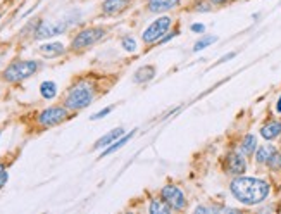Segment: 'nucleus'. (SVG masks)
<instances>
[{
    "instance_id": "nucleus-1",
    "label": "nucleus",
    "mask_w": 281,
    "mask_h": 214,
    "mask_svg": "<svg viewBox=\"0 0 281 214\" xmlns=\"http://www.w3.org/2000/svg\"><path fill=\"white\" fill-rule=\"evenodd\" d=\"M231 194L235 199L245 206H256L269 195V185L264 180L250 178V176H240L231 181Z\"/></svg>"
},
{
    "instance_id": "nucleus-2",
    "label": "nucleus",
    "mask_w": 281,
    "mask_h": 214,
    "mask_svg": "<svg viewBox=\"0 0 281 214\" xmlns=\"http://www.w3.org/2000/svg\"><path fill=\"white\" fill-rule=\"evenodd\" d=\"M40 69V64L36 61H16L9 64L4 71V80L9 83H17L30 76H33Z\"/></svg>"
},
{
    "instance_id": "nucleus-3",
    "label": "nucleus",
    "mask_w": 281,
    "mask_h": 214,
    "mask_svg": "<svg viewBox=\"0 0 281 214\" xmlns=\"http://www.w3.org/2000/svg\"><path fill=\"white\" fill-rule=\"evenodd\" d=\"M93 100V90L92 86L85 85V83H80L76 85L74 88L69 90L66 97V107L71 109V111H81V109L88 107Z\"/></svg>"
},
{
    "instance_id": "nucleus-4",
    "label": "nucleus",
    "mask_w": 281,
    "mask_h": 214,
    "mask_svg": "<svg viewBox=\"0 0 281 214\" xmlns=\"http://www.w3.org/2000/svg\"><path fill=\"white\" fill-rule=\"evenodd\" d=\"M169 26H171V17H167V16L157 17L152 25H148L147 28L143 30L142 40L145 43H156L162 38V35H166V31L169 30Z\"/></svg>"
},
{
    "instance_id": "nucleus-5",
    "label": "nucleus",
    "mask_w": 281,
    "mask_h": 214,
    "mask_svg": "<svg viewBox=\"0 0 281 214\" xmlns=\"http://www.w3.org/2000/svg\"><path fill=\"white\" fill-rule=\"evenodd\" d=\"M104 36H106V30L104 28H87V30L80 31V33L72 38L71 49L80 50V49L92 47V45L97 43L98 40H102Z\"/></svg>"
},
{
    "instance_id": "nucleus-6",
    "label": "nucleus",
    "mask_w": 281,
    "mask_h": 214,
    "mask_svg": "<svg viewBox=\"0 0 281 214\" xmlns=\"http://www.w3.org/2000/svg\"><path fill=\"white\" fill-rule=\"evenodd\" d=\"M67 117V107H61V106H54V107H48L45 109V111L40 112L38 116V123L45 128H48V126H56L59 125L61 121H64Z\"/></svg>"
},
{
    "instance_id": "nucleus-7",
    "label": "nucleus",
    "mask_w": 281,
    "mask_h": 214,
    "mask_svg": "<svg viewBox=\"0 0 281 214\" xmlns=\"http://www.w3.org/2000/svg\"><path fill=\"white\" fill-rule=\"evenodd\" d=\"M161 194L162 199L173 209H176V211H181V209H185V206H187V199H185L183 192L176 185H166Z\"/></svg>"
},
{
    "instance_id": "nucleus-8",
    "label": "nucleus",
    "mask_w": 281,
    "mask_h": 214,
    "mask_svg": "<svg viewBox=\"0 0 281 214\" xmlns=\"http://www.w3.org/2000/svg\"><path fill=\"white\" fill-rule=\"evenodd\" d=\"M66 28H67V22L64 21H54V22L43 21L40 22L38 30H36L35 33V38L43 40V38H50V36H57L61 35L62 31H66Z\"/></svg>"
},
{
    "instance_id": "nucleus-9",
    "label": "nucleus",
    "mask_w": 281,
    "mask_h": 214,
    "mask_svg": "<svg viewBox=\"0 0 281 214\" xmlns=\"http://www.w3.org/2000/svg\"><path fill=\"white\" fill-rule=\"evenodd\" d=\"M247 170V162L242 154H229L228 157V171L231 175H243Z\"/></svg>"
},
{
    "instance_id": "nucleus-10",
    "label": "nucleus",
    "mask_w": 281,
    "mask_h": 214,
    "mask_svg": "<svg viewBox=\"0 0 281 214\" xmlns=\"http://www.w3.org/2000/svg\"><path fill=\"white\" fill-rule=\"evenodd\" d=\"M181 0H148V11L150 12H166L178 7Z\"/></svg>"
},
{
    "instance_id": "nucleus-11",
    "label": "nucleus",
    "mask_w": 281,
    "mask_h": 214,
    "mask_svg": "<svg viewBox=\"0 0 281 214\" xmlns=\"http://www.w3.org/2000/svg\"><path fill=\"white\" fill-rule=\"evenodd\" d=\"M64 45L59 43V42H52V43H43L42 47L38 49V52L42 54L43 57L47 59H54V57H59L64 54Z\"/></svg>"
},
{
    "instance_id": "nucleus-12",
    "label": "nucleus",
    "mask_w": 281,
    "mask_h": 214,
    "mask_svg": "<svg viewBox=\"0 0 281 214\" xmlns=\"http://www.w3.org/2000/svg\"><path fill=\"white\" fill-rule=\"evenodd\" d=\"M124 135V130L123 128H116V130H112V131H109L107 135H104L102 138H98L97 140V144L93 145V149H106L107 145H111V144H114L119 136H123Z\"/></svg>"
},
{
    "instance_id": "nucleus-13",
    "label": "nucleus",
    "mask_w": 281,
    "mask_h": 214,
    "mask_svg": "<svg viewBox=\"0 0 281 214\" xmlns=\"http://www.w3.org/2000/svg\"><path fill=\"white\" fill-rule=\"evenodd\" d=\"M261 135H262V138H266V140H274L276 136L281 135V123L279 121L267 123V125H264L261 128Z\"/></svg>"
},
{
    "instance_id": "nucleus-14",
    "label": "nucleus",
    "mask_w": 281,
    "mask_h": 214,
    "mask_svg": "<svg viewBox=\"0 0 281 214\" xmlns=\"http://www.w3.org/2000/svg\"><path fill=\"white\" fill-rule=\"evenodd\" d=\"M156 76V67L154 66H143L133 75V81L135 83H147V81L154 80Z\"/></svg>"
},
{
    "instance_id": "nucleus-15",
    "label": "nucleus",
    "mask_w": 281,
    "mask_h": 214,
    "mask_svg": "<svg viewBox=\"0 0 281 214\" xmlns=\"http://www.w3.org/2000/svg\"><path fill=\"white\" fill-rule=\"evenodd\" d=\"M126 4H128V0H106V2L102 4V11L106 12V14H116V12L123 11Z\"/></svg>"
},
{
    "instance_id": "nucleus-16",
    "label": "nucleus",
    "mask_w": 281,
    "mask_h": 214,
    "mask_svg": "<svg viewBox=\"0 0 281 214\" xmlns=\"http://www.w3.org/2000/svg\"><path fill=\"white\" fill-rule=\"evenodd\" d=\"M148 211L152 214H169L173 211V207L169 206V204L166 202V200H159V199H154L150 202V207H148Z\"/></svg>"
},
{
    "instance_id": "nucleus-17",
    "label": "nucleus",
    "mask_w": 281,
    "mask_h": 214,
    "mask_svg": "<svg viewBox=\"0 0 281 214\" xmlns=\"http://www.w3.org/2000/svg\"><path fill=\"white\" fill-rule=\"evenodd\" d=\"M133 135H135V131H131V133H128V135H123V136H119V138H117L114 144H111V147H107L106 150H104L100 157H106V156H109V154L116 152V150L123 147L124 144H128V142H130V138H131V136H133Z\"/></svg>"
},
{
    "instance_id": "nucleus-18",
    "label": "nucleus",
    "mask_w": 281,
    "mask_h": 214,
    "mask_svg": "<svg viewBox=\"0 0 281 214\" xmlns=\"http://www.w3.org/2000/svg\"><path fill=\"white\" fill-rule=\"evenodd\" d=\"M40 93H42L43 99L52 100L57 95V85L54 83V81H43V83L40 85Z\"/></svg>"
},
{
    "instance_id": "nucleus-19",
    "label": "nucleus",
    "mask_w": 281,
    "mask_h": 214,
    "mask_svg": "<svg viewBox=\"0 0 281 214\" xmlns=\"http://www.w3.org/2000/svg\"><path fill=\"white\" fill-rule=\"evenodd\" d=\"M274 152H276V149L273 147V145H262V147L257 149V152H256V161L257 162H267Z\"/></svg>"
},
{
    "instance_id": "nucleus-20",
    "label": "nucleus",
    "mask_w": 281,
    "mask_h": 214,
    "mask_svg": "<svg viewBox=\"0 0 281 214\" xmlns=\"http://www.w3.org/2000/svg\"><path fill=\"white\" fill-rule=\"evenodd\" d=\"M257 149V138L253 135H247L242 142V152L243 156H250V154L256 152Z\"/></svg>"
},
{
    "instance_id": "nucleus-21",
    "label": "nucleus",
    "mask_w": 281,
    "mask_h": 214,
    "mask_svg": "<svg viewBox=\"0 0 281 214\" xmlns=\"http://www.w3.org/2000/svg\"><path fill=\"white\" fill-rule=\"evenodd\" d=\"M217 42V36H212V35H207V36H202L200 40H198L197 43L193 45V50L195 52H200L202 49H206V47H209V45L212 43H216Z\"/></svg>"
},
{
    "instance_id": "nucleus-22",
    "label": "nucleus",
    "mask_w": 281,
    "mask_h": 214,
    "mask_svg": "<svg viewBox=\"0 0 281 214\" xmlns=\"http://www.w3.org/2000/svg\"><path fill=\"white\" fill-rule=\"evenodd\" d=\"M121 45H123V49L126 50V52H135V50H137V40L130 35L121 40Z\"/></svg>"
},
{
    "instance_id": "nucleus-23",
    "label": "nucleus",
    "mask_w": 281,
    "mask_h": 214,
    "mask_svg": "<svg viewBox=\"0 0 281 214\" xmlns=\"http://www.w3.org/2000/svg\"><path fill=\"white\" fill-rule=\"evenodd\" d=\"M267 166H269L271 170H279L281 168V154L274 152L273 156L269 157V161H267Z\"/></svg>"
},
{
    "instance_id": "nucleus-24",
    "label": "nucleus",
    "mask_w": 281,
    "mask_h": 214,
    "mask_svg": "<svg viewBox=\"0 0 281 214\" xmlns=\"http://www.w3.org/2000/svg\"><path fill=\"white\" fill-rule=\"evenodd\" d=\"M112 111V107H106V109H102V111H98V112H95V114L92 116V120L93 121H97V120H102V117H106L109 112Z\"/></svg>"
},
{
    "instance_id": "nucleus-25",
    "label": "nucleus",
    "mask_w": 281,
    "mask_h": 214,
    "mask_svg": "<svg viewBox=\"0 0 281 214\" xmlns=\"http://www.w3.org/2000/svg\"><path fill=\"white\" fill-rule=\"evenodd\" d=\"M7 178H9L7 171H6V170H4V171H0V188H2V186L7 183Z\"/></svg>"
},
{
    "instance_id": "nucleus-26",
    "label": "nucleus",
    "mask_w": 281,
    "mask_h": 214,
    "mask_svg": "<svg viewBox=\"0 0 281 214\" xmlns=\"http://www.w3.org/2000/svg\"><path fill=\"white\" fill-rule=\"evenodd\" d=\"M203 30H206V26H203V25H192L193 33H203Z\"/></svg>"
},
{
    "instance_id": "nucleus-27",
    "label": "nucleus",
    "mask_w": 281,
    "mask_h": 214,
    "mask_svg": "<svg viewBox=\"0 0 281 214\" xmlns=\"http://www.w3.org/2000/svg\"><path fill=\"white\" fill-rule=\"evenodd\" d=\"M176 35H178V33H167L166 36H162V38L159 40V42H161V43H166V42H169V40L173 38V36H176Z\"/></svg>"
},
{
    "instance_id": "nucleus-28",
    "label": "nucleus",
    "mask_w": 281,
    "mask_h": 214,
    "mask_svg": "<svg viewBox=\"0 0 281 214\" xmlns=\"http://www.w3.org/2000/svg\"><path fill=\"white\" fill-rule=\"evenodd\" d=\"M235 56H237V52H231V54H226L224 57H221V61L219 62H226V61H229V59H233Z\"/></svg>"
},
{
    "instance_id": "nucleus-29",
    "label": "nucleus",
    "mask_w": 281,
    "mask_h": 214,
    "mask_svg": "<svg viewBox=\"0 0 281 214\" xmlns=\"http://www.w3.org/2000/svg\"><path fill=\"white\" fill-rule=\"evenodd\" d=\"M212 4H216V6H221V4H226V2H229V0H211Z\"/></svg>"
},
{
    "instance_id": "nucleus-30",
    "label": "nucleus",
    "mask_w": 281,
    "mask_h": 214,
    "mask_svg": "<svg viewBox=\"0 0 281 214\" xmlns=\"http://www.w3.org/2000/svg\"><path fill=\"white\" fill-rule=\"evenodd\" d=\"M276 111L281 114V95H279V99H278V102H276Z\"/></svg>"
},
{
    "instance_id": "nucleus-31",
    "label": "nucleus",
    "mask_w": 281,
    "mask_h": 214,
    "mask_svg": "<svg viewBox=\"0 0 281 214\" xmlns=\"http://www.w3.org/2000/svg\"><path fill=\"white\" fill-rule=\"evenodd\" d=\"M0 171H4V166L2 164H0Z\"/></svg>"
}]
</instances>
